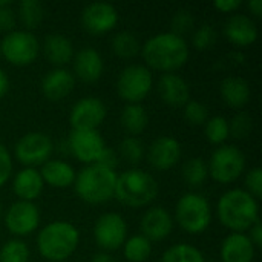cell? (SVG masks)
<instances>
[{
	"mask_svg": "<svg viewBox=\"0 0 262 262\" xmlns=\"http://www.w3.org/2000/svg\"><path fill=\"white\" fill-rule=\"evenodd\" d=\"M175 220L178 226L190 235L206 232L212 221V207L209 200L200 193H184L177 203Z\"/></svg>",
	"mask_w": 262,
	"mask_h": 262,
	"instance_id": "6",
	"label": "cell"
},
{
	"mask_svg": "<svg viewBox=\"0 0 262 262\" xmlns=\"http://www.w3.org/2000/svg\"><path fill=\"white\" fill-rule=\"evenodd\" d=\"M72 63L75 75L84 83H95L97 80H100L104 71V61L101 54L91 46H86L77 54H74Z\"/></svg>",
	"mask_w": 262,
	"mask_h": 262,
	"instance_id": "20",
	"label": "cell"
},
{
	"mask_svg": "<svg viewBox=\"0 0 262 262\" xmlns=\"http://www.w3.org/2000/svg\"><path fill=\"white\" fill-rule=\"evenodd\" d=\"M140 227H141V235L146 236L150 243L163 241L172 233L173 220L166 209L152 207L147 209V212L143 215Z\"/></svg>",
	"mask_w": 262,
	"mask_h": 262,
	"instance_id": "18",
	"label": "cell"
},
{
	"mask_svg": "<svg viewBox=\"0 0 262 262\" xmlns=\"http://www.w3.org/2000/svg\"><path fill=\"white\" fill-rule=\"evenodd\" d=\"M94 238L103 252H114L123 247L127 239V224L120 213L109 212L101 215L94 226Z\"/></svg>",
	"mask_w": 262,
	"mask_h": 262,
	"instance_id": "11",
	"label": "cell"
},
{
	"mask_svg": "<svg viewBox=\"0 0 262 262\" xmlns=\"http://www.w3.org/2000/svg\"><path fill=\"white\" fill-rule=\"evenodd\" d=\"M14 25H15V12L11 8V5L0 8V32L8 34L14 31Z\"/></svg>",
	"mask_w": 262,
	"mask_h": 262,
	"instance_id": "42",
	"label": "cell"
},
{
	"mask_svg": "<svg viewBox=\"0 0 262 262\" xmlns=\"http://www.w3.org/2000/svg\"><path fill=\"white\" fill-rule=\"evenodd\" d=\"M157 195L158 183L150 173L141 169H130L117 175L114 196L123 206L132 209L146 207L157 198Z\"/></svg>",
	"mask_w": 262,
	"mask_h": 262,
	"instance_id": "5",
	"label": "cell"
},
{
	"mask_svg": "<svg viewBox=\"0 0 262 262\" xmlns=\"http://www.w3.org/2000/svg\"><path fill=\"white\" fill-rule=\"evenodd\" d=\"M193 28H195V18L190 11L180 9L173 14L172 20H170V29H172L170 32L172 34L184 38V35L189 34Z\"/></svg>",
	"mask_w": 262,
	"mask_h": 262,
	"instance_id": "37",
	"label": "cell"
},
{
	"mask_svg": "<svg viewBox=\"0 0 262 262\" xmlns=\"http://www.w3.org/2000/svg\"><path fill=\"white\" fill-rule=\"evenodd\" d=\"M120 123L129 137L140 135L149 123L147 111L143 104H126L120 115Z\"/></svg>",
	"mask_w": 262,
	"mask_h": 262,
	"instance_id": "27",
	"label": "cell"
},
{
	"mask_svg": "<svg viewBox=\"0 0 262 262\" xmlns=\"http://www.w3.org/2000/svg\"><path fill=\"white\" fill-rule=\"evenodd\" d=\"M253 127V120L247 112H238L232 121H229V130L230 135H233L235 138H246Z\"/></svg>",
	"mask_w": 262,
	"mask_h": 262,
	"instance_id": "39",
	"label": "cell"
},
{
	"mask_svg": "<svg viewBox=\"0 0 262 262\" xmlns=\"http://www.w3.org/2000/svg\"><path fill=\"white\" fill-rule=\"evenodd\" d=\"M247 6H249V9L253 12V15H256V17H261L262 15V0H250V2L247 3Z\"/></svg>",
	"mask_w": 262,
	"mask_h": 262,
	"instance_id": "47",
	"label": "cell"
},
{
	"mask_svg": "<svg viewBox=\"0 0 262 262\" xmlns=\"http://www.w3.org/2000/svg\"><path fill=\"white\" fill-rule=\"evenodd\" d=\"M123 253L129 262H146L152 253V243L143 235H134L123 244Z\"/></svg>",
	"mask_w": 262,
	"mask_h": 262,
	"instance_id": "29",
	"label": "cell"
},
{
	"mask_svg": "<svg viewBox=\"0 0 262 262\" xmlns=\"http://www.w3.org/2000/svg\"><path fill=\"white\" fill-rule=\"evenodd\" d=\"M111 49L112 52L124 60L134 58L135 55L140 54L141 51V45L137 38V35L134 32L129 31H121L118 34H115L111 40Z\"/></svg>",
	"mask_w": 262,
	"mask_h": 262,
	"instance_id": "28",
	"label": "cell"
},
{
	"mask_svg": "<svg viewBox=\"0 0 262 262\" xmlns=\"http://www.w3.org/2000/svg\"><path fill=\"white\" fill-rule=\"evenodd\" d=\"M224 37L235 46L253 45L258 38L255 21L244 14H233L224 25Z\"/></svg>",
	"mask_w": 262,
	"mask_h": 262,
	"instance_id": "21",
	"label": "cell"
},
{
	"mask_svg": "<svg viewBox=\"0 0 262 262\" xmlns=\"http://www.w3.org/2000/svg\"><path fill=\"white\" fill-rule=\"evenodd\" d=\"M91 262H117L109 253H106V252H100V253H97V255H94V258H92V261Z\"/></svg>",
	"mask_w": 262,
	"mask_h": 262,
	"instance_id": "48",
	"label": "cell"
},
{
	"mask_svg": "<svg viewBox=\"0 0 262 262\" xmlns=\"http://www.w3.org/2000/svg\"><path fill=\"white\" fill-rule=\"evenodd\" d=\"M141 54L147 68L164 74L183 68L190 57L186 38L172 32H160L147 38L141 46Z\"/></svg>",
	"mask_w": 262,
	"mask_h": 262,
	"instance_id": "1",
	"label": "cell"
},
{
	"mask_svg": "<svg viewBox=\"0 0 262 262\" xmlns=\"http://www.w3.org/2000/svg\"><path fill=\"white\" fill-rule=\"evenodd\" d=\"M0 216H2V204H0Z\"/></svg>",
	"mask_w": 262,
	"mask_h": 262,
	"instance_id": "50",
	"label": "cell"
},
{
	"mask_svg": "<svg viewBox=\"0 0 262 262\" xmlns=\"http://www.w3.org/2000/svg\"><path fill=\"white\" fill-rule=\"evenodd\" d=\"M11 5V2L9 0H2L0 2V8H3V6H9Z\"/></svg>",
	"mask_w": 262,
	"mask_h": 262,
	"instance_id": "49",
	"label": "cell"
},
{
	"mask_svg": "<svg viewBox=\"0 0 262 262\" xmlns=\"http://www.w3.org/2000/svg\"><path fill=\"white\" fill-rule=\"evenodd\" d=\"M158 94L161 100L172 107H184L190 101V88L187 81L175 72H167L160 77Z\"/></svg>",
	"mask_w": 262,
	"mask_h": 262,
	"instance_id": "17",
	"label": "cell"
},
{
	"mask_svg": "<svg viewBox=\"0 0 262 262\" xmlns=\"http://www.w3.org/2000/svg\"><path fill=\"white\" fill-rule=\"evenodd\" d=\"M8 91H9V78L6 72L0 68V100L8 94Z\"/></svg>",
	"mask_w": 262,
	"mask_h": 262,
	"instance_id": "46",
	"label": "cell"
},
{
	"mask_svg": "<svg viewBox=\"0 0 262 262\" xmlns=\"http://www.w3.org/2000/svg\"><path fill=\"white\" fill-rule=\"evenodd\" d=\"M45 183L41 175L34 167H25L12 180V192L18 198V201L34 203L43 192Z\"/></svg>",
	"mask_w": 262,
	"mask_h": 262,
	"instance_id": "23",
	"label": "cell"
},
{
	"mask_svg": "<svg viewBox=\"0 0 262 262\" xmlns=\"http://www.w3.org/2000/svg\"><path fill=\"white\" fill-rule=\"evenodd\" d=\"M107 115L106 104L97 97H84L78 100L69 114L72 130H97Z\"/></svg>",
	"mask_w": 262,
	"mask_h": 262,
	"instance_id": "13",
	"label": "cell"
},
{
	"mask_svg": "<svg viewBox=\"0 0 262 262\" xmlns=\"http://www.w3.org/2000/svg\"><path fill=\"white\" fill-rule=\"evenodd\" d=\"M154 86V77L144 64L126 66L117 78V92L127 104H141Z\"/></svg>",
	"mask_w": 262,
	"mask_h": 262,
	"instance_id": "8",
	"label": "cell"
},
{
	"mask_svg": "<svg viewBox=\"0 0 262 262\" xmlns=\"http://www.w3.org/2000/svg\"><path fill=\"white\" fill-rule=\"evenodd\" d=\"M183 114H184V120L192 124V126H204L206 121L209 120V111L206 107V104L190 100L184 107H183Z\"/></svg>",
	"mask_w": 262,
	"mask_h": 262,
	"instance_id": "38",
	"label": "cell"
},
{
	"mask_svg": "<svg viewBox=\"0 0 262 262\" xmlns=\"http://www.w3.org/2000/svg\"><path fill=\"white\" fill-rule=\"evenodd\" d=\"M204 134H206V138L210 144L223 146L226 143V140L230 137L229 121L221 115L212 117L204 124Z\"/></svg>",
	"mask_w": 262,
	"mask_h": 262,
	"instance_id": "33",
	"label": "cell"
},
{
	"mask_svg": "<svg viewBox=\"0 0 262 262\" xmlns=\"http://www.w3.org/2000/svg\"><path fill=\"white\" fill-rule=\"evenodd\" d=\"M97 164H101L104 167H109V169H114L115 170V167L118 164V160H117V155L114 154V150L109 149V147H106V150L103 152V155H101V158L98 160Z\"/></svg>",
	"mask_w": 262,
	"mask_h": 262,
	"instance_id": "43",
	"label": "cell"
},
{
	"mask_svg": "<svg viewBox=\"0 0 262 262\" xmlns=\"http://www.w3.org/2000/svg\"><path fill=\"white\" fill-rule=\"evenodd\" d=\"M40 54V43L31 31H11L0 41V55L14 66H28Z\"/></svg>",
	"mask_w": 262,
	"mask_h": 262,
	"instance_id": "9",
	"label": "cell"
},
{
	"mask_svg": "<svg viewBox=\"0 0 262 262\" xmlns=\"http://www.w3.org/2000/svg\"><path fill=\"white\" fill-rule=\"evenodd\" d=\"M246 192H249L255 200L262 196V169L253 167L246 175Z\"/></svg>",
	"mask_w": 262,
	"mask_h": 262,
	"instance_id": "40",
	"label": "cell"
},
{
	"mask_svg": "<svg viewBox=\"0 0 262 262\" xmlns=\"http://www.w3.org/2000/svg\"><path fill=\"white\" fill-rule=\"evenodd\" d=\"M117 172L101 164H89L74 181L75 193L88 204H104L114 198Z\"/></svg>",
	"mask_w": 262,
	"mask_h": 262,
	"instance_id": "4",
	"label": "cell"
},
{
	"mask_svg": "<svg viewBox=\"0 0 262 262\" xmlns=\"http://www.w3.org/2000/svg\"><path fill=\"white\" fill-rule=\"evenodd\" d=\"M216 40H218L216 29L209 23H204V25L198 26L195 29V32H193V37H192V43L198 51L210 49L216 43Z\"/></svg>",
	"mask_w": 262,
	"mask_h": 262,
	"instance_id": "36",
	"label": "cell"
},
{
	"mask_svg": "<svg viewBox=\"0 0 262 262\" xmlns=\"http://www.w3.org/2000/svg\"><path fill=\"white\" fill-rule=\"evenodd\" d=\"M216 213L232 233H244L259 220V204L244 189H230L218 200Z\"/></svg>",
	"mask_w": 262,
	"mask_h": 262,
	"instance_id": "2",
	"label": "cell"
},
{
	"mask_svg": "<svg viewBox=\"0 0 262 262\" xmlns=\"http://www.w3.org/2000/svg\"><path fill=\"white\" fill-rule=\"evenodd\" d=\"M255 246L246 233H230L224 238L220 250L223 262H252L255 258Z\"/></svg>",
	"mask_w": 262,
	"mask_h": 262,
	"instance_id": "22",
	"label": "cell"
},
{
	"mask_svg": "<svg viewBox=\"0 0 262 262\" xmlns=\"http://www.w3.org/2000/svg\"><path fill=\"white\" fill-rule=\"evenodd\" d=\"M75 86V77L64 68H54L45 74L40 89L49 101H60L68 97Z\"/></svg>",
	"mask_w": 262,
	"mask_h": 262,
	"instance_id": "19",
	"label": "cell"
},
{
	"mask_svg": "<svg viewBox=\"0 0 262 262\" xmlns=\"http://www.w3.org/2000/svg\"><path fill=\"white\" fill-rule=\"evenodd\" d=\"M250 241L252 244L255 246V249H261L262 247V226H261V220H258L250 229Z\"/></svg>",
	"mask_w": 262,
	"mask_h": 262,
	"instance_id": "45",
	"label": "cell"
},
{
	"mask_svg": "<svg viewBox=\"0 0 262 262\" xmlns=\"http://www.w3.org/2000/svg\"><path fill=\"white\" fill-rule=\"evenodd\" d=\"M120 152H121V157L130 163V164H138L144 154H146V147H144V143L137 138V137H126L123 138V141L120 143Z\"/></svg>",
	"mask_w": 262,
	"mask_h": 262,
	"instance_id": "35",
	"label": "cell"
},
{
	"mask_svg": "<svg viewBox=\"0 0 262 262\" xmlns=\"http://www.w3.org/2000/svg\"><path fill=\"white\" fill-rule=\"evenodd\" d=\"M40 223V212L34 203L15 201L9 206L5 215V226L8 232L17 238L28 236L37 230Z\"/></svg>",
	"mask_w": 262,
	"mask_h": 262,
	"instance_id": "14",
	"label": "cell"
},
{
	"mask_svg": "<svg viewBox=\"0 0 262 262\" xmlns=\"http://www.w3.org/2000/svg\"><path fill=\"white\" fill-rule=\"evenodd\" d=\"M161 262H206V258L203 252L195 246L181 243L169 247L163 253Z\"/></svg>",
	"mask_w": 262,
	"mask_h": 262,
	"instance_id": "30",
	"label": "cell"
},
{
	"mask_svg": "<svg viewBox=\"0 0 262 262\" xmlns=\"http://www.w3.org/2000/svg\"><path fill=\"white\" fill-rule=\"evenodd\" d=\"M213 6L220 12H233L241 6V0H216Z\"/></svg>",
	"mask_w": 262,
	"mask_h": 262,
	"instance_id": "44",
	"label": "cell"
},
{
	"mask_svg": "<svg viewBox=\"0 0 262 262\" xmlns=\"http://www.w3.org/2000/svg\"><path fill=\"white\" fill-rule=\"evenodd\" d=\"M18 18L26 29H35L45 20V6L38 0H23L18 3Z\"/></svg>",
	"mask_w": 262,
	"mask_h": 262,
	"instance_id": "31",
	"label": "cell"
},
{
	"mask_svg": "<svg viewBox=\"0 0 262 262\" xmlns=\"http://www.w3.org/2000/svg\"><path fill=\"white\" fill-rule=\"evenodd\" d=\"M181 144L177 138L163 135L152 141L146 157L149 164L157 170H169L181 160Z\"/></svg>",
	"mask_w": 262,
	"mask_h": 262,
	"instance_id": "16",
	"label": "cell"
},
{
	"mask_svg": "<svg viewBox=\"0 0 262 262\" xmlns=\"http://www.w3.org/2000/svg\"><path fill=\"white\" fill-rule=\"evenodd\" d=\"M43 52L46 60L57 68H63L74 58V46L63 34L46 35L43 41Z\"/></svg>",
	"mask_w": 262,
	"mask_h": 262,
	"instance_id": "25",
	"label": "cell"
},
{
	"mask_svg": "<svg viewBox=\"0 0 262 262\" xmlns=\"http://www.w3.org/2000/svg\"><path fill=\"white\" fill-rule=\"evenodd\" d=\"M12 173V158L8 149L0 143V187L9 180Z\"/></svg>",
	"mask_w": 262,
	"mask_h": 262,
	"instance_id": "41",
	"label": "cell"
},
{
	"mask_svg": "<svg viewBox=\"0 0 262 262\" xmlns=\"http://www.w3.org/2000/svg\"><path fill=\"white\" fill-rule=\"evenodd\" d=\"M80 232L68 221L46 224L37 235V250L49 262L66 261L78 247Z\"/></svg>",
	"mask_w": 262,
	"mask_h": 262,
	"instance_id": "3",
	"label": "cell"
},
{
	"mask_svg": "<svg viewBox=\"0 0 262 262\" xmlns=\"http://www.w3.org/2000/svg\"><path fill=\"white\" fill-rule=\"evenodd\" d=\"M0 262H29V249L18 238L6 241L0 249Z\"/></svg>",
	"mask_w": 262,
	"mask_h": 262,
	"instance_id": "34",
	"label": "cell"
},
{
	"mask_svg": "<svg viewBox=\"0 0 262 262\" xmlns=\"http://www.w3.org/2000/svg\"><path fill=\"white\" fill-rule=\"evenodd\" d=\"M83 28L94 35H101L112 31L118 23V11L106 2H94L84 6L81 12Z\"/></svg>",
	"mask_w": 262,
	"mask_h": 262,
	"instance_id": "15",
	"label": "cell"
},
{
	"mask_svg": "<svg viewBox=\"0 0 262 262\" xmlns=\"http://www.w3.org/2000/svg\"><path fill=\"white\" fill-rule=\"evenodd\" d=\"M224 103L230 107L241 109L250 101V86L243 77H227L220 86Z\"/></svg>",
	"mask_w": 262,
	"mask_h": 262,
	"instance_id": "26",
	"label": "cell"
},
{
	"mask_svg": "<svg viewBox=\"0 0 262 262\" xmlns=\"http://www.w3.org/2000/svg\"><path fill=\"white\" fill-rule=\"evenodd\" d=\"M38 172L43 183L54 189H66L72 186L77 177L74 167L63 160H48Z\"/></svg>",
	"mask_w": 262,
	"mask_h": 262,
	"instance_id": "24",
	"label": "cell"
},
{
	"mask_svg": "<svg viewBox=\"0 0 262 262\" xmlns=\"http://www.w3.org/2000/svg\"><path fill=\"white\" fill-rule=\"evenodd\" d=\"M52 150L54 144L49 135L43 132H28L15 143L14 155L23 166L35 169L51 160Z\"/></svg>",
	"mask_w": 262,
	"mask_h": 262,
	"instance_id": "10",
	"label": "cell"
},
{
	"mask_svg": "<svg viewBox=\"0 0 262 262\" xmlns=\"http://www.w3.org/2000/svg\"><path fill=\"white\" fill-rule=\"evenodd\" d=\"M68 146L71 154L88 166L97 164L107 147L98 130H71Z\"/></svg>",
	"mask_w": 262,
	"mask_h": 262,
	"instance_id": "12",
	"label": "cell"
},
{
	"mask_svg": "<svg viewBox=\"0 0 262 262\" xmlns=\"http://www.w3.org/2000/svg\"><path fill=\"white\" fill-rule=\"evenodd\" d=\"M209 177V169H207V163L200 158V157H193L190 160H187L183 166V180L192 186V187H200L204 184V181Z\"/></svg>",
	"mask_w": 262,
	"mask_h": 262,
	"instance_id": "32",
	"label": "cell"
},
{
	"mask_svg": "<svg viewBox=\"0 0 262 262\" xmlns=\"http://www.w3.org/2000/svg\"><path fill=\"white\" fill-rule=\"evenodd\" d=\"M209 175L220 184L235 183L246 169V157L241 149L233 144L216 147L207 163Z\"/></svg>",
	"mask_w": 262,
	"mask_h": 262,
	"instance_id": "7",
	"label": "cell"
}]
</instances>
